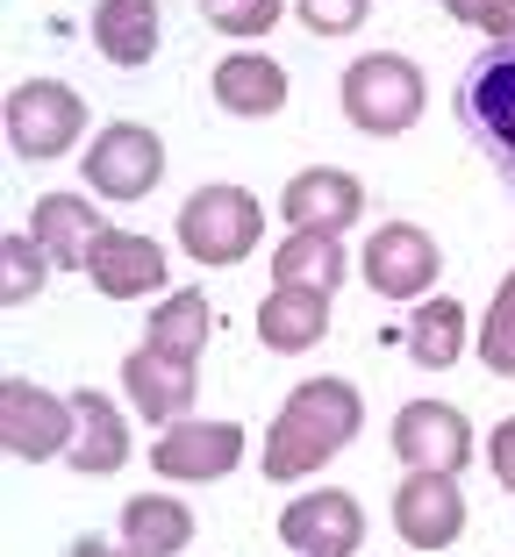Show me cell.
<instances>
[{"label": "cell", "instance_id": "1", "mask_svg": "<svg viewBox=\"0 0 515 557\" xmlns=\"http://www.w3.org/2000/svg\"><path fill=\"white\" fill-rule=\"evenodd\" d=\"M366 429V394L351 379H301L294 394L280 400L266 429V450H258V472L272 486H294V479L322 472L336 450H351V436Z\"/></svg>", "mask_w": 515, "mask_h": 557}, {"label": "cell", "instance_id": "2", "mask_svg": "<svg viewBox=\"0 0 515 557\" xmlns=\"http://www.w3.org/2000/svg\"><path fill=\"white\" fill-rule=\"evenodd\" d=\"M336 100H344V122L358 136H401L422 115V72L408 58H394V50H366V58L344 65Z\"/></svg>", "mask_w": 515, "mask_h": 557}, {"label": "cell", "instance_id": "3", "mask_svg": "<svg viewBox=\"0 0 515 557\" xmlns=\"http://www.w3.org/2000/svg\"><path fill=\"white\" fill-rule=\"evenodd\" d=\"M266 236V208L244 186H200V194L180 200V250L194 264H244Z\"/></svg>", "mask_w": 515, "mask_h": 557}, {"label": "cell", "instance_id": "4", "mask_svg": "<svg viewBox=\"0 0 515 557\" xmlns=\"http://www.w3.org/2000/svg\"><path fill=\"white\" fill-rule=\"evenodd\" d=\"M458 122L501 164V180L515 194V44H494L466 65V79H458Z\"/></svg>", "mask_w": 515, "mask_h": 557}, {"label": "cell", "instance_id": "5", "mask_svg": "<svg viewBox=\"0 0 515 557\" xmlns=\"http://www.w3.org/2000/svg\"><path fill=\"white\" fill-rule=\"evenodd\" d=\"M8 150H15L22 164H50L65 158L72 144L86 136V100L72 94L65 79H22L8 86Z\"/></svg>", "mask_w": 515, "mask_h": 557}, {"label": "cell", "instance_id": "6", "mask_svg": "<svg viewBox=\"0 0 515 557\" xmlns=\"http://www.w3.org/2000/svg\"><path fill=\"white\" fill-rule=\"evenodd\" d=\"M72 429H79V414H72L65 394H44L36 379H0V450L15 465L65 458Z\"/></svg>", "mask_w": 515, "mask_h": 557}, {"label": "cell", "instance_id": "7", "mask_svg": "<svg viewBox=\"0 0 515 557\" xmlns=\"http://www.w3.org/2000/svg\"><path fill=\"white\" fill-rule=\"evenodd\" d=\"M86 186H94L100 200H144L158 194V180H165V136L144 129V122H108V129L86 144Z\"/></svg>", "mask_w": 515, "mask_h": 557}, {"label": "cell", "instance_id": "8", "mask_svg": "<svg viewBox=\"0 0 515 557\" xmlns=\"http://www.w3.org/2000/svg\"><path fill=\"white\" fill-rule=\"evenodd\" d=\"M280 543L294 557H358L366 543V508L344 486H316L280 508Z\"/></svg>", "mask_w": 515, "mask_h": 557}, {"label": "cell", "instance_id": "9", "mask_svg": "<svg viewBox=\"0 0 515 557\" xmlns=\"http://www.w3.org/2000/svg\"><path fill=\"white\" fill-rule=\"evenodd\" d=\"M244 465V422H172L150 443V472L172 486H200V479H230Z\"/></svg>", "mask_w": 515, "mask_h": 557}, {"label": "cell", "instance_id": "10", "mask_svg": "<svg viewBox=\"0 0 515 557\" xmlns=\"http://www.w3.org/2000/svg\"><path fill=\"white\" fill-rule=\"evenodd\" d=\"M394 458L408 472H466L473 465V422L451 400H408L394 414Z\"/></svg>", "mask_w": 515, "mask_h": 557}, {"label": "cell", "instance_id": "11", "mask_svg": "<svg viewBox=\"0 0 515 557\" xmlns=\"http://www.w3.org/2000/svg\"><path fill=\"white\" fill-rule=\"evenodd\" d=\"M444 272V250L416 222H380L366 244V286L380 300H430V278Z\"/></svg>", "mask_w": 515, "mask_h": 557}, {"label": "cell", "instance_id": "12", "mask_svg": "<svg viewBox=\"0 0 515 557\" xmlns=\"http://www.w3.org/2000/svg\"><path fill=\"white\" fill-rule=\"evenodd\" d=\"M394 529L408 550H451L466 536V493L451 472H408L394 486Z\"/></svg>", "mask_w": 515, "mask_h": 557}, {"label": "cell", "instance_id": "13", "mask_svg": "<svg viewBox=\"0 0 515 557\" xmlns=\"http://www.w3.org/2000/svg\"><path fill=\"white\" fill-rule=\"evenodd\" d=\"M86 278H94V294L108 300H144V294H165V244H150L136 230H100L94 250H86Z\"/></svg>", "mask_w": 515, "mask_h": 557}, {"label": "cell", "instance_id": "14", "mask_svg": "<svg viewBox=\"0 0 515 557\" xmlns=\"http://www.w3.org/2000/svg\"><path fill=\"white\" fill-rule=\"evenodd\" d=\"M280 214L294 222V230H322V236H344L358 214H366V186L351 180V172H336V164H308V172H294L280 194Z\"/></svg>", "mask_w": 515, "mask_h": 557}, {"label": "cell", "instance_id": "15", "mask_svg": "<svg viewBox=\"0 0 515 557\" xmlns=\"http://www.w3.org/2000/svg\"><path fill=\"white\" fill-rule=\"evenodd\" d=\"M194 372L200 364H180V358H165V350H130L122 358V394H130V408L144 414L150 429H172V422H186V408H194Z\"/></svg>", "mask_w": 515, "mask_h": 557}, {"label": "cell", "instance_id": "16", "mask_svg": "<svg viewBox=\"0 0 515 557\" xmlns=\"http://www.w3.org/2000/svg\"><path fill=\"white\" fill-rule=\"evenodd\" d=\"M72 414H79V429H72V450L65 465L79 479H108L130 465V422H122V408L108 394H94V386H79L72 394Z\"/></svg>", "mask_w": 515, "mask_h": 557}, {"label": "cell", "instance_id": "17", "mask_svg": "<svg viewBox=\"0 0 515 557\" xmlns=\"http://www.w3.org/2000/svg\"><path fill=\"white\" fill-rule=\"evenodd\" d=\"M100 230H108V222H100V208L86 194H44L29 208V236L44 244V258L58 264V272H86V250H94Z\"/></svg>", "mask_w": 515, "mask_h": 557}, {"label": "cell", "instance_id": "18", "mask_svg": "<svg viewBox=\"0 0 515 557\" xmlns=\"http://www.w3.org/2000/svg\"><path fill=\"white\" fill-rule=\"evenodd\" d=\"M208 86H216V108H230V115H244V122H266V115L286 108V65L266 58V50H230Z\"/></svg>", "mask_w": 515, "mask_h": 557}, {"label": "cell", "instance_id": "19", "mask_svg": "<svg viewBox=\"0 0 515 557\" xmlns=\"http://www.w3.org/2000/svg\"><path fill=\"white\" fill-rule=\"evenodd\" d=\"M322 336H330V294H316V286H272L258 300V344L266 350L294 358V350H316Z\"/></svg>", "mask_w": 515, "mask_h": 557}, {"label": "cell", "instance_id": "20", "mask_svg": "<svg viewBox=\"0 0 515 557\" xmlns=\"http://www.w3.org/2000/svg\"><path fill=\"white\" fill-rule=\"evenodd\" d=\"M94 50L136 72L158 58V0H94Z\"/></svg>", "mask_w": 515, "mask_h": 557}, {"label": "cell", "instance_id": "21", "mask_svg": "<svg viewBox=\"0 0 515 557\" xmlns=\"http://www.w3.org/2000/svg\"><path fill=\"white\" fill-rule=\"evenodd\" d=\"M122 543L144 557H180L194 543V508L172 493H130L122 500Z\"/></svg>", "mask_w": 515, "mask_h": 557}, {"label": "cell", "instance_id": "22", "mask_svg": "<svg viewBox=\"0 0 515 557\" xmlns=\"http://www.w3.org/2000/svg\"><path fill=\"white\" fill-rule=\"evenodd\" d=\"M208 329H216V308H208V294H200V286H180V294H158L144 344H150V350H165V358H180V364H200Z\"/></svg>", "mask_w": 515, "mask_h": 557}, {"label": "cell", "instance_id": "23", "mask_svg": "<svg viewBox=\"0 0 515 557\" xmlns=\"http://www.w3.org/2000/svg\"><path fill=\"white\" fill-rule=\"evenodd\" d=\"M344 236H322V230H286L280 250H272V278L280 286H316V294H336L344 286Z\"/></svg>", "mask_w": 515, "mask_h": 557}, {"label": "cell", "instance_id": "24", "mask_svg": "<svg viewBox=\"0 0 515 557\" xmlns=\"http://www.w3.org/2000/svg\"><path fill=\"white\" fill-rule=\"evenodd\" d=\"M466 308L451 294H430V300H416V322H408V358L422 364V372H451V364L466 358Z\"/></svg>", "mask_w": 515, "mask_h": 557}, {"label": "cell", "instance_id": "25", "mask_svg": "<svg viewBox=\"0 0 515 557\" xmlns=\"http://www.w3.org/2000/svg\"><path fill=\"white\" fill-rule=\"evenodd\" d=\"M50 272H58V264L44 258V244H36L29 230H8V236H0V300H8V308L36 300Z\"/></svg>", "mask_w": 515, "mask_h": 557}, {"label": "cell", "instance_id": "26", "mask_svg": "<svg viewBox=\"0 0 515 557\" xmlns=\"http://www.w3.org/2000/svg\"><path fill=\"white\" fill-rule=\"evenodd\" d=\"M480 358H487V372L494 379H515V272H501V286H494V300H487V322H480Z\"/></svg>", "mask_w": 515, "mask_h": 557}, {"label": "cell", "instance_id": "27", "mask_svg": "<svg viewBox=\"0 0 515 557\" xmlns=\"http://www.w3.org/2000/svg\"><path fill=\"white\" fill-rule=\"evenodd\" d=\"M286 15V0H200V22L222 36H272Z\"/></svg>", "mask_w": 515, "mask_h": 557}, {"label": "cell", "instance_id": "28", "mask_svg": "<svg viewBox=\"0 0 515 557\" xmlns=\"http://www.w3.org/2000/svg\"><path fill=\"white\" fill-rule=\"evenodd\" d=\"M294 15L308 36H351L372 15V0H294Z\"/></svg>", "mask_w": 515, "mask_h": 557}, {"label": "cell", "instance_id": "29", "mask_svg": "<svg viewBox=\"0 0 515 557\" xmlns=\"http://www.w3.org/2000/svg\"><path fill=\"white\" fill-rule=\"evenodd\" d=\"M487 465H494L501 493L515 500V414H508V422H494V429H487Z\"/></svg>", "mask_w": 515, "mask_h": 557}, {"label": "cell", "instance_id": "30", "mask_svg": "<svg viewBox=\"0 0 515 557\" xmlns=\"http://www.w3.org/2000/svg\"><path fill=\"white\" fill-rule=\"evenodd\" d=\"M65 557H144V550H130L122 536H115V543H108V536H79V543H72Z\"/></svg>", "mask_w": 515, "mask_h": 557}, {"label": "cell", "instance_id": "31", "mask_svg": "<svg viewBox=\"0 0 515 557\" xmlns=\"http://www.w3.org/2000/svg\"><path fill=\"white\" fill-rule=\"evenodd\" d=\"M480 8H487V0H444V15L466 22V29H480Z\"/></svg>", "mask_w": 515, "mask_h": 557}]
</instances>
